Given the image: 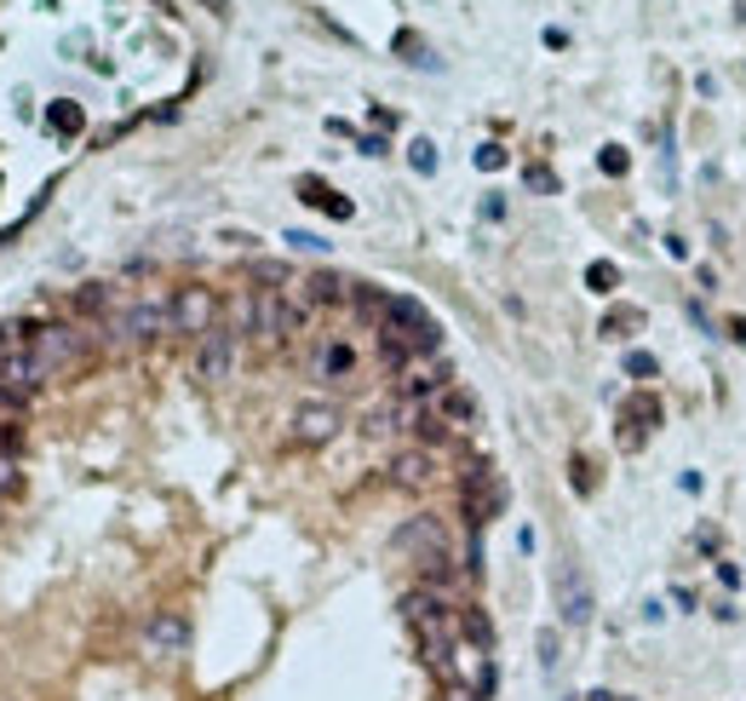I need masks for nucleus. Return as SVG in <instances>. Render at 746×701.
<instances>
[{
	"instance_id": "obj_1",
	"label": "nucleus",
	"mask_w": 746,
	"mask_h": 701,
	"mask_svg": "<svg viewBox=\"0 0 746 701\" xmlns=\"http://www.w3.org/2000/svg\"><path fill=\"white\" fill-rule=\"evenodd\" d=\"M402 621H408L414 644L419 655H426V667L448 673V650L459 638V610L448 604V592L442 587H414L408 598H402Z\"/></svg>"
},
{
	"instance_id": "obj_2",
	"label": "nucleus",
	"mask_w": 746,
	"mask_h": 701,
	"mask_svg": "<svg viewBox=\"0 0 746 701\" xmlns=\"http://www.w3.org/2000/svg\"><path fill=\"white\" fill-rule=\"evenodd\" d=\"M379 328L396 334V339H408V351H414V356H431V351L442 346L437 316L419 305V299H408V293H391V311H385V323H379Z\"/></svg>"
},
{
	"instance_id": "obj_3",
	"label": "nucleus",
	"mask_w": 746,
	"mask_h": 701,
	"mask_svg": "<svg viewBox=\"0 0 746 701\" xmlns=\"http://www.w3.org/2000/svg\"><path fill=\"white\" fill-rule=\"evenodd\" d=\"M29 351H35L40 374H58V368H75V363H80L87 339H80V328H69V323H52V328H35Z\"/></svg>"
},
{
	"instance_id": "obj_4",
	"label": "nucleus",
	"mask_w": 746,
	"mask_h": 701,
	"mask_svg": "<svg viewBox=\"0 0 746 701\" xmlns=\"http://www.w3.org/2000/svg\"><path fill=\"white\" fill-rule=\"evenodd\" d=\"M173 334H207L213 323H218V293L213 288H201V283H190V288H178L173 293Z\"/></svg>"
},
{
	"instance_id": "obj_5",
	"label": "nucleus",
	"mask_w": 746,
	"mask_h": 701,
	"mask_svg": "<svg viewBox=\"0 0 746 701\" xmlns=\"http://www.w3.org/2000/svg\"><path fill=\"white\" fill-rule=\"evenodd\" d=\"M459 500H466L471 529H482L500 506H506V484H500L489 466H471V472H466V484H459Z\"/></svg>"
},
{
	"instance_id": "obj_6",
	"label": "nucleus",
	"mask_w": 746,
	"mask_h": 701,
	"mask_svg": "<svg viewBox=\"0 0 746 701\" xmlns=\"http://www.w3.org/2000/svg\"><path fill=\"white\" fill-rule=\"evenodd\" d=\"M236 328H225V323H213L207 334H201V351H195V374L207 379V386H218V379H230V368H236Z\"/></svg>"
},
{
	"instance_id": "obj_7",
	"label": "nucleus",
	"mask_w": 746,
	"mask_h": 701,
	"mask_svg": "<svg viewBox=\"0 0 746 701\" xmlns=\"http://www.w3.org/2000/svg\"><path fill=\"white\" fill-rule=\"evenodd\" d=\"M339 426H345V420H339V409L333 403H299L293 409V443L299 449H321V443H333L339 437Z\"/></svg>"
},
{
	"instance_id": "obj_8",
	"label": "nucleus",
	"mask_w": 746,
	"mask_h": 701,
	"mask_svg": "<svg viewBox=\"0 0 746 701\" xmlns=\"http://www.w3.org/2000/svg\"><path fill=\"white\" fill-rule=\"evenodd\" d=\"M557 610H562V627H586L592 621V587L574 564L557 569Z\"/></svg>"
},
{
	"instance_id": "obj_9",
	"label": "nucleus",
	"mask_w": 746,
	"mask_h": 701,
	"mask_svg": "<svg viewBox=\"0 0 746 701\" xmlns=\"http://www.w3.org/2000/svg\"><path fill=\"white\" fill-rule=\"evenodd\" d=\"M660 414H667V409H660V397H649V391H637L632 397V403H627V414H620V449H643V437H649L655 426H660Z\"/></svg>"
},
{
	"instance_id": "obj_10",
	"label": "nucleus",
	"mask_w": 746,
	"mask_h": 701,
	"mask_svg": "<svg viewBox=\"0 0 746 701\" xmlns=\"http://www.w3.org/2000/svg\"><path fill=\"white\" fill-rule=\"evenodd\" d=\"M185 644H190V621H185V615H173V610H161L150 627H144V650H150L155 661L185 655Z\"/></svg>"
},
{
	"instance_id": "obj_11",
	"label": "nucleus",
	"mask_w": 746,
	"mask_h": 701,
	"mask_svg": "<svg viewBox=\"0 0 746 701\" xmlns=\"http://www.w3.org/2000/svg\"><path fill=\"white\" fill-rule=\"evenodd\" d=\"M40 363H35V351H12L7 363H0V391L12 397V403H24V397H35L40 391Z\"/></svg>"
},
{
	"instance_id": "obj_12",
	"label": "nucleus",
	"mask_w": 746,
	"mask_h": 701,
	"mask_svg": "<svg viewBox=\"0 0 746 701\" xmlns=\"http://www.w3.org/2000/svg\"><path fill=\"white\" fill-rule=\"evenodd\" d=\"M396 547H402V552H419V564H431V558L448 552V540H442V524H437V517H414V524L396 535Z\"/></svg>"
},
{
	"instance_id": "obj_13",
	"label": "nucleus",
	"mask_w": 746,
	"mask_h": 701,
	"mask_svg": "<svg viewBox=\"0 0 746 701\" xmlns=\"http://www.w3.org/2000/svg\"><path fill=\"white\" fill-rule=\"evenodd\" d=\"M431 477H437V454L431 449H402L391 460V484L396 489H426Z\"/></svg>"
},
{
	"instance_id": "obj_14",
	"label": "nucleus",
	"mask_w": 746,
	"mask_h": 701,
	"mask_svg": "<svg viewBox=\"0 0 746 701\" xmlns=\"http://www.w3.org/2000/svg\"><path fill=\"white\" fill-rule=\"evenodd\" d=\"M161 328H173V311L155 305V299H138V305L127 311V323H121V334H127V339H155Z\"/></svg>"
},
{
	"instance_id": "obj_15",
	"label": "nucleus",
	"mask_w": 746,
	"mask_h": 701,
	"mask_svg": "<svg viewBox=\"0 0 746 701\" xmlns=\"http://www.w3.org/2000/svg\"><path fill=\"white\" fill-rule=\"evenodd\" d=\"M431 409L448 420V426H471V420H477V397H471L466 386H442V391L431 397Z\"/></svg>"
},
{
	"instance_id": "obj_16",
	"label": "nucleus",
	"mask_w": 746,
	"mask_h": 701,
	"mask_svg": "<svg viewBox=\"0 0 746 701\" xmlns=\"http://www.w3.org/2000/svg\"><path fill=\"white\" fill-rule=\"evenodd\" d=\"M316 374L321 379H351L356 374V346L351 339H328V346L316 351Z\"/></svg>"
},
{
	"instance_id": "obj_17",
	"label": "nucleus",
	"mask_w": 746,
	"mask_h": 701,
	"mask_svg": "<svg viewBox=\"0 0 746 701\" xmlns=\"http://www.w3.org/2000/svg\"><path fill=\"white\" fill-rule=\"evenodd\" d=\"M299 202H305V208H321L328 218H351V213H356V208L345 202V196H339V190H328V185H321V178H299Z\"/></svg>"
},
{
	"instance_id": "obj_18",
	"label": "nucleus",
	"mask_w": 746,
	"mask_h": 701,
	"mask_svg": "<svg viewBox=\"0 0 746 701\" xmlns=\"http://www.w3.org/2000/svg\"><path fill=\"white\" fill-rule=\"evenodd\" d=\"M299 299H305V305H339V299H351V283H339L333 271H321V276H311V283H305V293H299Z\"/></svg>"
},
{
	"instance_id": "obj_19",
	"label": "nucleus",
	"mask_w": 746,
	"mask_h": 701,
	"mask_svg": "<svg viewBox=\"0 0 746 701\" xmlns=\"http://www.w3.org/2000/svg\"><path fill=\"white\" fill-rule=\"evenodd\" d=\"M459 638L477 650H494V627H489V615L482 610H459Z\"/></svg>"
},
{
	"instance_id": "obj_20",
	"label": "nucleus",
	"mask_w": 746,
	"mask_h": 701,
	"mask_svg": "<svg viewBox=\"0 0 746 701\" xmlns=\"http://www.w3.org/2000/svg\"><path fill=\"white\" fill-rule=\"evenodd\" d=\"M615 283H620V271L609 265V259H597V265H586V288H592V293H615Z\"/></svg>"
},
{
	"instance_id": "obj_21",
	"label": "nucleus",
	"mask_w": 746,
	"mask_h": 701,
	"mask_svg": "<svg viewBox=\"0 0 746 701\" xmlns=\"http://www.w3.org/2000/svg\"><path fill=\"white\" fill-rule=\"evenodd\" d=\"M627 328H643V311L637 305H620V311L603 316V334H627Z\"/></svg>"
},
{
	"instance_id": "obj_22",
	"label": "nucleus",
	"mask_w": 746,
	"mask_h": 701,
	"mask_svg": "<svg viewBox=\"0 0 746 701\" xmlns=\"http://www.w3.org/2000/svg\"><path fill=\"white\" fill-rule=\"evenodd\" d=\"M408 167L414 173H437V145H431V138H414V145H408Z\"/></svg>"
},
{
	"instance_id": "obj_23",
	"label": "nucleus",
	"mask_w": 746,
	"mask_h": 701,
	"mask_svg": "<svg viewBox=\"0 0 746 701\" xmlns=\"http://www.w3.org/2000/svg\"><path fill=\"white\" fill-rule=\"evenodd\" d=\"M396 52H408V64H419V70H431L437 58L426 52V41H419V35H396Z\"/></svg>"
},
{
	"instance_id": "obj_24",
	"label": "nucleus",
	"mask_w": 746,
	"mask_h": 701,
	"mask_svg": "<svg viewBox=\"0 0 746 701\" xmlns=\"http://www.w3.org/2000/svg\"><path fill=\"white\" fill-rule=\"evenodd\" d=\"M627 374H632V379H655V374H660V363H655L649 351H627Z\"/></svg>"
},
{
	"instance_id": "obj_25",
	"label": "nucleus",
	"mask_w": 746,
	"mask_h": 701,
	"mask_svg": "<svg viewBox=\"0 0 746 701\" xmlns=\"http://www.w3.org/2000/svg\"><path fill=\"white\" fill-rule=\"evenodd\" d=\"M597 162H603V173H609V178H620V173L632 167V162H627V150H620V145H603V155H597Z\"/></svg>"
},
{
	"instance_id": "obj_26",
	"label": "nucleus",
	"mask_w": 746,
	"mask_h": 701,
	"mask_svg": "<svg viewBox=\"0 0 746 701\" xmlns=\"http://www.w3.org/2000/svg\"><path fill=\"white\" fill-rule=\"evenodd\" d=\"M471 162H477L482 173H500V167H506V150H500V145H482V150L471 155Z\"/></svg>"
},
{
	"instance_id": "obj_27",
	"label": "nucleus",
	"mask_w": 746,
	"mask_h": 701,
	"mask_svg": "<svg viewBox=\"0 0 746 701\" xmlns=\"http://www.w3.org/2000/svg\"><path fill=\"white\" fill-rule=\"evenodd\" d=\"M110 305V288L104 283H87V288H80V311H104Z\"/></svg>"
},
{
	"instance_id": "obj_28",
	"label": "nucleus",
	"mask_w": 746,
	"mask_h": 701,
	"mask_svg": "<svg viewBox=\"0 0 746 701\" xmlns=\"http://www.w3.org/2000/svg\"><path fill=\"white\" fill-rule=\"evenodd\" d=\"M52 127H58V133H80V110H75V104H58V110H52Z\"/></svg>"
},
{
	"instance_id": "obj_29",
	"label": "nucleus",
	"mask_w": 746,
	"mask_h": 701,
	"mask_svg": "<svg viewBox=\"0 0 746 701\" xmlns=\"http://www.w3.org/2000/svg\"><path fill=\"white\" fill-rule=\"evenodd\" d=\"M540 667H546V673H557V633H552V627L540 633Z\"/></svg>"
},
{
	"instance_id": "obj_30",
	"label": "nucleus",
	"mask_w": 746,
	"mask_h": 701,
	"mask_svg": "<svg viewBox=\"0 0 746 701\" xmlns=\"http://www.w3.org/2000/svg\"><path fill=\"white\" fill-rule=\"evenodd\" d=\"M17 489V460L12 454H0V500H7Z\"/></svg>"
},
{
	"instance_id": "obj_31",
	"label": "nucleus",
	"mask_w": 746,
	"mask_h": 701,
	"mask_svg": "<svg viewBox=\"0 0 746 701\" xmlns=\"http://www.w3.org/2000/svg\"><path fill=\"white\" fill-rule=\"evenodd\" d=\"M288 242L299 248V253H321L328 242H321V236H311V230H288Z\"/></svg>"
},
{
	"instance_id": "obj_32",
	"label": "nucleus",
	"mask_w": 746,
	"mask_h": 701,
	"mask_svg": "<svg viewBox=\"0 0 746 701\" xmlns=\"http://www.w3.org/2000/svg\"><path fill=\"white\" fill-rule=\"evenodd\" d=\"M0 431H7V437L17 431V403H12L7 391H0Z\"/></svg>"
},
{
	"instance_id": "obj_33",
	"label": "nucleus",
	"mask_w": 746,
	"mask_h": 701,
	"mask_svg": "<svg viewBox=\"0 0 746 701\" xmlns=\"http://www.w3.org/2000/svg\"><path fill=\"white\" fill-rule=\"evenodd\" d=\"M529 185H534V190H557V178H552L546 167H529Z\"/></svg>"
},
{
	"instance_id": "obj_34",
	"label": "nucleus",
	"mask_w": 746,
	"mask_h": 701,
	"mask_svg": "<svg viewBox=\"0 0 746 701\" xmlns=\"http://www.w3.org/2000/svg\"><path fill=\"white\" fill-rule=\"evenodd\" d=\"M586 701H615V696H609V690H597V696H586Z\"/></svg>"
},
{
	"instance_id": "obj_35",
	"label": "nucleus",
	"mask_w": 746,
	"mask_h": 701,
	"mask_svg": "<svg viewBox=\"0 0 746 701\" xmlns=\"http://www.w3.org/2000/svg\"><path fill=\"white\" fill-rule=\"evenodd\" d=\"M0 454H7V431H0Z\"/></svg>"
}]
</instances>
